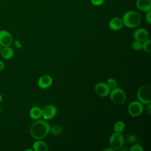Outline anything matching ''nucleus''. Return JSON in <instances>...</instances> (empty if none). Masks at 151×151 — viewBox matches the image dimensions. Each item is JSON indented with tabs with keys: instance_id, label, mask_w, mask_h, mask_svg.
Segmentation results:
<instances>
[{
	"instance_id": "nucleus-30",
	"label": "nucleus",
	"mask_w": 151,
	"mask_h": 151,
	"mask_svg": "<svg viewBox=\"0 0 151 151\" xmlns=\"http://www.w3.org/2000/svg\"><path fill=\"white\" fill-rule=\"evenodd\" d=\"M2 46L0 45V55H1V51H2Z\"/></svg>"
},
{
	"instance_id": "nucleus-15",
	"label": "nucleus",
	"mask_w": 151,
	"mask_h": 151,
	"mask_svg": "<svg viewBox=\"0 0 151 151\" xmlns=\"http://www.w3.org/2000/svg\"><path fill=\"white\" fill-rule=\"evenodd\" d=\"M29 116L31 119L37 120L42 117V109L39 107H33L29 111Z\"/></svg>"
},
{
	"instance_id": "nucleus-11",
	"label": "nucleus",
	"mask_w": 151,
	"mask_h": 151,
	"mask_svg": "<svg viewBox=\"0 0 151 151\" xmlns=\"http://www.w3.org/2000/svg\"><path fill=\"white\" fill-rule=\"evenodd\" d=\"M133 36L135 40L143 42L148 38L149 34L146 29L145 28H140L134 31Z\"/></svg>"
},
{
	"instance_id": "nucleus-18",
	"label": "nucleus",
	"mask_w": 151,
	"mask_h": 151,
	"mask_svg": "<svg viewBox=\"0 0 151 151\" xmlns=\"http://www.w3.org/2000/svg\"><path fill=\"white\" fill-rule=\"evenodd\" d=\"M151 40L147 39L142 43V49L147 53H150L151 52Z\"/></svg>"
},
{
	"instance_id": "nucleus-9",
	"label": "nucleus",
	"mask_w": 151,
	"mask_h": 151,
	"mask_svg": "<svg viewBox=\"0 0 151 151\" xmlns=\"http://www.w3.org/2000/svg\"><path fill=\"white\" fill-rule=\"evenodd\" d=\"M12 37L11 34L5 30L0 31V45L3 47H9L12 43Z\"/></svg>"
},
{
	"instance_id": "nucleus-5",
	"label": "nucleus",
	"mask_w": 151,
	"mask_h": 151,
	"mask_svg": "<svg viewBox=\"0 0 151 151\" xmlns=\"http://www.w3.org/2000/svg\"><path fill=\"white\" fill-rule=\"evenodd\" d=\"M109 143L111 147L114 150H119L123 147L124 143V139L121 133L114 132L110 137Z\"/></svg>"
},
{
	"instance_id": "nucleus-14",
	"label": "nucleus",
	"mask_w": 151,
	"mask_h": 151,
	"mask_svg": "<svg viewBox=\"0 0 151 151\" xmlns=\"http://www.w3.org/2000/svg\"><path fill=\"white\" fill-rule=\"evenodd\" d=\"M33 150L35 151H47L48 146L47 144L41 140H37L33 143Z\"/></svg>"
},
{
	"instance_id": "nucleus-29",
	"label": "nucleus",
	"mask_w": 151,
	"mask_h": 151,
	"mask_svg": "<svg viewBox=\"0 0 151 151\" xmlns=\"http://www.w3.org/2000/svg\"><path fill=\"white\" fill-rule=\"evenodd\" d=\"M104 150H105V151H108V150H110V151H114V150L113 149V148H106V149H104Z\"/></svg>"
},
{
	"instance_id": "nucleus-21",
	"label": "nucleus",
	"mask_w": 151,
	"mask_h": 151,
	"mask_svg": "<svg viewBox=\"0 0 151 151\" xmlns=\"http://www.w3.org/2000/svg\"><path fill=\"white\" fill-rule=\"evenodd\" d=\"M107 84L110 87V88H116L117 86V83L116 80L113 78H111L108 79Z\"/></svg>"
},
{
	"instance_id": "nucleus-2",
	"label": "nucleus",
	"mask_w": 151,
	"mask_h": 151,
	"mask_svg": "<svg viewBox=\"0 0 151 151\" xmlns=\"http://www.w3.org/2000/svg\"><path fill=\"white\" fill-rule=\"evenodd\" d=\"M122 19L123 25L129 28H135L141 22L140 14L134 11H129L125 12Z\"/></svg>"
},
{
	"instance_id": "nucleus-8",
	"label": "nucleus",
	"mask_w": 151,
	"mask_h": 151,
	"mask_svg": "<svg viewBox=\"0 0 151 151\" xmlns=\"http://www.w3.org/2000/svg\"><path fill=\"white\" fill-rule=\"evenodd\" d=\"M56 107L52 104L46 105L42 110V116L45 120L52 119L56 114Z\"/></svg>"
},
{
	"instance_id": "nucleus-16",
	"label": "nucleus",
	"mask_w": 151,
	"mask_h": 151,
	"mask_svg": "<svg viewBox=\"0 0 151 151\" xmlns=\"http://www.w3.org/2000/svg\"><path fill=\"white\" fill-rule=\"evenodd\" d=\"M14 54V52L13 49L12 48H11L9 46L4 47L2 49L1 55L6 60H9V59H11V58H12Z\"/></svg>"
},
{
	"instance_id": "nucleus-25",
	"label": "nucleus",
	"mask_w": 151,
	"mask_h": 151,
	"mask_svg": "<svg viewBox=\"0 0 151 151\" xmlns=\"http://www.w3.org/2000/svg\"><path fill=\"white\" fill-rule=\"evenodd\" d=\"M127 140L130 142V143H134L135 142V137L133 135H129L127 137Z\"/></svg>"
},
{
	"instance_id": "nucleus-24",
	"label": "nucleus",
	"mask_w": 151,
	"mask_h": 151,
	"mask_svg": "<svg viewBox=\"0 0 151 151\" xmlns=\"http://www.w3.org/2000/svg\"><path fill=\"white\" fill-rule=\"evenodd\" d=\"M145 19L149 24H151V11H149L146 12V15L145 16Z\"/></svg>"
},
{
	"instance_id": "nucleus-23",
	"label": "nucleus",
	"mask_w": 151,
	"mask_h": 151,
	"mask_svg": "<svg viewBox=\"0 0 151 151\" xmlns=\"http://www.w3.org/2000/svg\"><path fill=\"white\" fill-rule=\"evenodd\" d=\"M105 0H90L92 5L94 6H100L102 5Z\"/></svg>"
},
{
	"instance_id": "nucleus-13",
	"label": "nucleus",
	"mask_w": 151,
	"mask_h": 151,
	"mask_svg": "<svg viewBox=\"0 0 151 151\" xmlns=\"http://www.w3.org/2000/svg\"><path fill=\"white\" fill-rule=\"evenodd\" d=\"M123 26L122 19L119 17H114L111 19L109 23V28L113 31L120 30Z\"/></svg>"
},
{
	"instance_id": "nucleus-17",
	"label": "nucleus",
	"mask_w": 151,
	"mask_h": 151,
	"mask_svg": "<svg viewBox=\"0 0 151 151\" xmlns=\"http://www.w3.org/2000/svg\"><path fill=\"white\" fill-rule=\"evenodd\" d=\"M125 123L123 121H117L113 126V129L114 132L122 133L125 129Z\"/></svg>"
},
{
	"instance_id": "nucleus-32",
	"label": "nucleus",
	"mask_w": 151,
	"mask_h": 151,
	"mask_svg": "<svg viewBox=\"0 0 151 151\" xmlns=\"http://www.w3.org/2000/svg\"><path fill=\"white\" fill-rule=\"evenodd\" d=\"M0 113H1V107H0Z\"/></svg>"
},
{
	"instance_id": "nucleus-27",
	"label": "nucleus",
	"mask_w": 151,
	"mask_h": 151,
	"mask_svg": "<svg viewBox=\"0 0 151 151\" xmlns=\"http://www.w3.org/2000/svg\"><path fill=\"white\" fill-rule=\"evenodd\" d=\"M147 104V110L148 113L150 114V113H151V109H150V103H148V104Z\"/></svg>"
},
{
	"instance_id": "nucleus-3",
	"label": "nucleus",
	"mask_w": 151,
	"mask_h": 151,
	"mask_svg": "<svg viewBox=\"0 0 151 151\" xmlns=\"http://www.w3.org/2000/svg\"><path fill=\"white\" fill-rule=\"evenodd\" d=\"M150 85H143L140 86L137 92V98L138 101L142 104H147L151 102L150 98Z\"/></svg>"
},
{
	"instance_id": "nucleus-22",
	"label": "nucleus",
	"mask_w": 151,
	"mask_h": 151,
	"mask_svg": "<svg viewBox=\"0 0 151 151\" xmlns=\"http://www.w3.org/2000/svg\"><path fill=\"white\" fill-rule=\"evenodd\" d=\"M130 151H143L144 149L142 146L139 144H135L131 146L130 149Z\"/></svg>"
},
{
	"instance_id": "nucleus-28",
	"label": "nucleus",
	"mask_w": 151,
	"mask_h": 151,
	"mask_svg": "<svg viewBox=\"0 0 151 151\" xmlns=\"http://www.w3.org/2000/svg\"><path fill=\"white\" fill-rule=\"evenodd\" d=\"M15 45L16 47H17V48H20V47H21V44H20V43H19V42L18 41H15Z\"/></svg>"
},
{
	"instance_id": "nucleus-4",
	"label": "nucleus",
	"mask_w": 151,
	"mask_h": 151,
	"mask_svg": "<svg viewBox=\"0 0 151 151\" xmlns=\"http://www.w3.org/2000/svg\"><path fill=\"white\" fill-rule=\"evenodd\" d=\"M110 98L111 100L116 104H122L126 99V95L123 89L119 87L112 88L110 92Z\"/></svg>"
},
{
	"instance_id": "nucleus-31",
	"label": "nucleus",
	"mask_w": 151,
	"mask_h": 151,
	"mask_svg": "<svg viewBox=\"0 0 151 151\" xmlns=\"http://www.w3.org/2000/svg\"><path fill=\"white\" fill-rule=\"evenodd\" d=\"M1 100H2V96H1V95L0 94V102L1 101Z\"/></svg>"
},
{
	"instance_id": "nucleus-20",
	"label": "nucleus",
	"mask_w": 151,
	"mask_h": 151,
	"mask_svg": "<svg viewBox=\"0 0 151 151\" xmlns=\"http://www.w3.org/2000/svg\"><path fill=\"white\" fill-rule=\"evenodd\" d=\"M132 47L134 50L139 51L142 48V42L135 40L132 44Z\"/></svg>"
},
{
	"instance_id": "nucleus-12",
	"label": "nucleus",
	"mask_w": 151,
	"mask_h": 151,
	"mask_svg": "<svg viewBox=\"0 0 151 151\" xmlns=\"http://www.w3.org/2000/svg\"><path fill=\"white\" fill-rule=\"evenodd\" d=\"M136 6L140 11L147 12L151 11V0H137Z\"/></svg>"
},
{
	"instance_id": "nucleus-7",
	"label": "nucleus",
	"mask_w": 151,
	"mask_h": 151,
	"mask_svg": "<svg viewBox=\"0 0 151 151\" xmlns=\"http://www.w3.org/2000/svg\"><path fill=\"white\" fill-rule=\"evenodd\" d=\"M96 93L100 97H106L110 92V88L106 83L100 82L97 83L94 87Z\"/></svg>"
},
{
	"instance_id": "nucleus-19",
	"label": "nucleus",
	"mask_w": 151,
	"mask_h": 151,
	"mask_svg": "<svg viewBox=\"0 0 151 151\" xmlns=\"http://www.w3.org/2000/svg\"><path fill=\"white\" fill-rule=\"evenodd\" d=\"M62 130V128L61 127V126H60L59 124H55L51 128L50 127V132H51V133L53 134H58L61 133Z\"/></svg>"
},
{
	"instance_id": "nucleus-1",
	"label": "nucleus",
	"mask_w": 151,
	"mask_h": 151,
	"mask_svg": "<svg viewBox=\"0 0 151 151\" xmlns=\"http://www.w3.org/2000/svg\"><path fill=\"white\" fill-rule=\"evenodd\" d=\"M50 129V126L47 122L43 120H38L31 124L30 134L34 139L41 140L48 134Z\"/></svg>"
},
{
	"instance_id": "nucleus-10",
	"label": "nucleus",
	"mask_w": 151,
	"mask_h": 151,
	"mask_svg": "<svg viewBox=\"0 0 151 151\" xmlns=\"http://www.w3.org/2000/svg\"><path fill=\"white\" fill-rule=\"evenodd\" d=\"M52 84V77L47 74L41 76L38 80V86L40 88L45 89L50 87Z\"/></svg>"
},
{
	"instance_id": "nucleus-6",
	"label": "nucleus",
	"mask_w": 151,
	"mask_h": 151,
	"mask_svg": "<svg viewBox=\"0 0 151 151\" xmlns=\"http://www.w3.org/2000/svg\"><path fill=\"white\" fill-rule=\"evenodd\" d=\"M129 114L132 117H136L140 115L143 110L142 103L139 101H133L131 102L127 108Z\"/></svg>"
},
{
	"instance_id": "nucleus-26",
	"label": "nucleus",
	"mask_w": 151,
	"mask_h": 151,
	"mask_svg": "<svg viewBox=\"0 0 151 151\" xmlns=\"http://www.w3.org/2000/svg\"><path fill=\"white\" fill-rule=\"evenodd\" d=\"M4 68V63L0 60V71L2 70Z\"/></svg>"
}]
</instances>
